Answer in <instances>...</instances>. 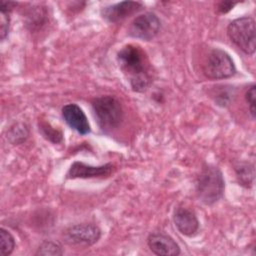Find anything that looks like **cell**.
<instances>
[{
	"label": "cell",
	"mask_w": 256,
	"mask_h": 256,
	"mask_svg": "<svg viewBox=\"0 0 256 256\" xmlns=\"http://www.w3.org/2000/svg\"><path fill=\"white\" fill-rule=\"evenodd\" d=\"M118 65L135 92H145L153 82L151 65L145 51L138 45L127 44L117 52Z\"/></svg>",
	"instance_id": "obj_1"
},
{
	"label": "cell",
	"mask_w": 256,
	"mask_h": 256,
	"mask_svg": "<svg viewBox=\"0 0 256 256\" xmlns=\"http://www.w3.org/2000/svg\"><path fill=\"white\" fill-rule=\"evenodd\" d=\"M225 181L221 170L214 165L202 168L196 180V194L203 204L213 205L224 195Z\"/></svg>",
	"instance_id": "obj_2"
},
{
	"label": "cell",
	"mask_w": 256,
	"mask_h": 256,
	"mask_svg": "<svg viewBox=\"0 0 256 256\" xmlns=\"http://www.w3.org/2000/svg\"><path fill=\"white\" fill-rule=\"evenodd\" d=\"M97 123L102 130H112L123 120V108L120 101L112 95H103L91 101Z\"/></svg>",
	"instance_id": "obj_3"
},
{
	"label": "cell",
	"mask_w": 256,
	"mask_h": 256,
	"mask_svg": "<svg viewBox=\"0 0 256 256\" xmlns=\"http://www.w3.org/2000/svg\"><path fill=\"white\" fill-rule=\"evenodd\" d=\"M227 34L230 40L245 54H254L256 48V28L252 17L243 16L230 22L227 27Z\"/></svg>",
	"instance_id": "obj_4"
},
{
	"label": "cell",
	"mask_w": 256,
	"mask_h": 256,
	"mask_svg": "<svg viewBox=\"0 0 256 256\" xmlns=\"http://www.w3.org/2000/svg\"><path fill=\"white\" fill-rule=\"evenodd\" d=\"M202 71L208 79L221 80L234 76L236 67L233 59L226 51L213 48L203 62Z\"/></svg>",
	"instance_id": "obj_5"
},
{
	"label": "cell",
	"mask_w": 256,
	"mask_h": 256,
	"mask_svg": "<svg viewBox=\"0 0 256 256\" xmlns=\"http://www.w3.org/2000/svg\"><path fill=\"white\" fill-rule=\"evenodd\" d=\"M160 27L161 21L158 16L153 12H145L131 21L127 32L132 38L150 41L158 34Z\"/></svg>",
	"instance_id": "obj_6"
},
{
	"label": "cell",
	"mask_w": 256,
	"mask_h": 256,
	"mask_svg": "<svg viewBox=\"0 0 256 256\" xmlns=\"http://www.w3.org/2000/svg\"><path fill=\"white\" fill-rule=\"evenodd\" d=\"M65 242L73 246H91L101 237V229L92 223H81L68 227L63 233Z\"/></svg>",
	"instance_id": "obj_7"
},
{
	"label": "cell",
	"mask_w": 256,
	"mask_h": 256,
	"mask_svg": "<svg viewBox=\"0 0 256 256\" xmlns=\"http://www.w3.org/2000/svg\"><path fill=\"white\" fill-rule=\"evenodd\" d=\"M115 170V166L111 163L93 166L85 164L81 161H75L71 164L66 179H87V178H107Z\"/></svg>",
	"instance_id": "obj_8"
},
{
	"label": "cell",
	"mask_w": 256,
	"mask_h": 256,
	"mask_svg": "<svg viewBox=\"0 0 256 256\" xmlns=\"http://www.w3.org/2000/svg\"><path fill=\"white\" fill-rule=\"evenodd\" d=\"M142 7L143 4L139 1H122L103 7L100 14L108 23H117L138 12Z\"/></svg>",
	"instance_id": "obj_9"
},
{
	"label": "cell",
	"mask_w": 256,
	"mask_h": 256,
	"mask_svg": "<svg viewBox=\"0 0 256 256\" xmlns=\"http://www.w3.org/2000/svg\"><path fill=\"white\" fill-rule=\"evenodd\" d=\"M62 117L66 124L77 133L87 135L91 132V127L86 114L80 106L75 103H69L61 109Z\"/></svg>",
	"instance_id": "obj_10"
},
{
	"label": "cell",
	"mask_w": 256,
	"mask_h": 256,
	"mask_svg": "<svg viewBox=\"0 0 256 256\" xmlns=\"http://www.w3.org/2000/svg\"><path fill=\"white\" fill-rule=\"evenodd\" d=\"M147 245L152 253L159 256H177L181 253L178 243L164 233H151L147 238Z\"/></svg>",
	"instance_id": "obj_11"
},
{
	"label": "cell",
	"mask_w": 256,
	"mask_h": 256,
	"mask_svg": "<svg viewBox=\"0 0 256 256\" xmlns=\"http://www.w3.org/2000/svg\"><path fill=\"white\" fill-rule=\"evenodd\" d=\"M173 221L178 231L185 236H194L199 230V220L196 214L188 208H176L173 214Z\"/></svg>",
	"instance_id": "obj_12"
},
{
	"label": "cell",
	"mask_w": 256,
	"mask_h": 256,
	"mask_svg": "<svg viewBox=\"0 0 256 256\" xmlns=\"http://www.w3.org/2000/svg\"><path fill=\"white\" fill-rule=\"evenodd\" d=\"M234 171L239 185L245 188H251L254 183L255 170L254 165L249 162H237L234 164Z\"/></svg>",
	"instance_id": "obj_13"
},
{
	"label": "cell",
	"mask_w": 256,
	"mask_h": 256,
	"mask_svg": "<svg viewBox=\"0 0 256 256\" xmlns=\"http://www.w3.org/2000/svg\"><path fill=\"white\" fill-rule=\"evenodd\" d=\"M29 134L30 129L25 122H15L7 129L6 138L11 144L19 145L27 140Z\"/></svg>",
	"instance_id": "obj_14"
},
{
	"label": "cell",
	"mask_w": 256,
	"mask_h": 256,
	"mask_svg": "<svg viewBox=\"0 0 256 256\" xmlns=\"http://www.w3.org/2000/svg\"><path fill=\"white\" fill-rule=\"evenodd\" d=\"M15 5H16L15 2H10V1H1L0 2V36H1V40H5L9 34L10 13Z\"/></svg>",
	"instance_id": "obj_15"
},
{
	"label": "cell",
	"mask_w": 256,
	"mask_h": 256,
	"mask_svg": "<svg viewBox=\"0 0 256 256\" xmlns=\"http://www.w3.org/2000/svg\"><path fill=\"white\" fill-rule=\"evenodd\" d=\"M26 23L30 26L31 30L36 28H40L47 19V11L44 7L41 6H34L31 7L26 13Z\"/></svg>",
	"instance_id": "obj_16"
},
{
	"label": "cell",
	"mask_w": 256,
	"mask_h": 256,
	"mask_svg": "<svg viewBox=\"0 0 256 256\" xmlns=\"http://www.w3.org/2000/svg\"><path fill=\"white\" fill-rule=\"evenodd\" d=\"M215 88L216 89L212 91V97L217 105H220L222 107L230 105L234 97V89L231 86L227 85H220Z\"/></svg>",
	"instance_id": "obj_17"
},
{
	"label": "cell",
	"mask_w": 256,
	"mask_h": 256,
	"mask_svg": "<svg viewBox=\"0 0 256 256\" xmlns=\"http://www.w3.org/2000/svg\"><path fill=\"white\" fill-rule=\"evenodd\" d=\"M39 131L43 135L45 139L48 141L58 144L63 141V134L60 130L53 127L50 122L47 121H39Z\"/></svg>",
	"instance_id": "obj_18"
},
{
	"label": "cell",
	"mask_w": 256,
	"mask_h": 256,
	"mask_svg": "<svg viewBox=\"0 0 256 256\" xmlns=\"http://www.w3.org/2000/svg\"><path fill=\"white\" fill-rule=\"evenodd\" d=\"M15 238L5 228L0 229V255L9 256L15 249Z\"/></svg>",
	"instance_id": "obj_19"
},
{
	"label": "cell",
	"mask_w": 256,
	"mask_h": 256,
	"mask_svg": "<svg viewBox=\"0 0 256 256\" xmlns=\"http://www.w3.org/2000/svg\"><path fill=\"white\" fill-rule=\"evenodd\" d=\"M63 254L62 246L53 240H44L39 247L37 248V251L35 252L36 256L39 255H45V256H61Z\"/></svg>",
	"instance_id": "obj_20"
},
{
	"label": "cell",
	"mask_w": 256,
	"mask_h": 256,
	"mask_svg": "<svg viewBox=\"0 0 256 256\" xmlns=\"http://www.w3.org/2000/svg\"><path fill=\"white\" fill-rule=\"evenodd\" d=\"M245 100L248 105L249 112L253 118H255V100H256V86L252 84L245 93Z\"/></svg>",
	"instance_id": "obj_21"
},
{
	"label": "cell",
	"mask_w": 256,
	"mask_h": 256,
	"mask_svg": "<svg viewBox=\"0 0 256 256\" xmlns=\"http://www.w3.org/2000/svg\"><path fill=\"white\" fill-rule=\"evenodd\" d=\"M236 4L237 2H233V1H221L217 4V11L220 14H226L229 11H231Z\"/></svg>",
	"instance_id": "obj_22"
}]
</instances>
